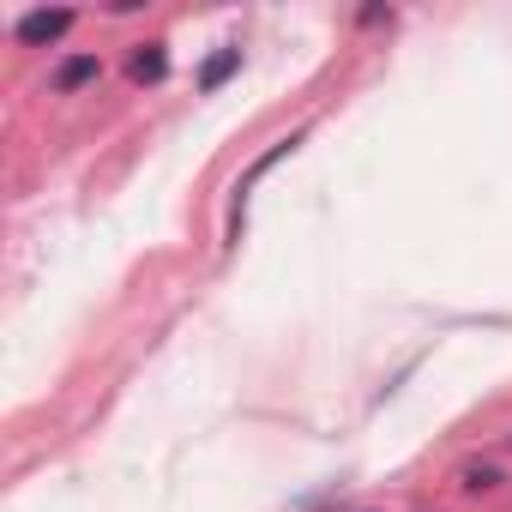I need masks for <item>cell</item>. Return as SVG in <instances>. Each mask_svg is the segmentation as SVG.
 Masks as SVG:
<instances>
[{
  "mask_svg": "<svg viewBox=\"0 0 512 512\" xmlns=\"http://www.w3.org/2000/svg\"><path fill=\"white\" fill-rule=\"evenodd\" d=\"M500 482V470L494 464H482V470H464V488H494Z\"/></svg>",
  "mask_w": 512,
  "mask_h": 512,
  "instance_id": "obj_5",
  "label": "cell"
},
{
  "mask_svg": "<svg viewBox=\"0 0 512 512\" xmlns=\"http://www.w3.org/2000/svg\"><path fill=\"white\" fill-rule=\"evenodd\" d=\"M97 73H103V61H97V55H67V61L55 67V91H61V97H73V91L97 85Z\"/></svg>",
  "mask_w": 512,
  "mask_h": 512,
  "instance_id": "obj_2",
  "label": "cell"
},
{
  "mask_svg": "<svg viewBox=\"0 0 512 512\" xmlns=\"http://www.w3.org/2000/svg\"><path fill=\"white\" fill-rule=\"evenodd\" d=\"M127 73H133L139 85H157V79L169 73V55H163V43H145V49L133 55V67H127Z\"/></svg>",
  "mask_w": 512,
  "mask_h": 512,
  "instance_id": "obj_4",
  "label": "cell"
},
{
  "mask_svg": "<svg viewBox=\"0 0 512 512\" xmlns=\"http://www.w3.org/2000/svg\"><path fill=\"white\" fill-rule=\"evenodd\" d=\"M73 25H79V13H73V7H37V13H25V19L13 25V37H19L25 49H55Z\"/></svg>",
  "mask_w": 512,
  "mask_h": 512,
  "instance_id": "obj_1",
  "label": "cell"
},
{
  "mask_svg": "<svg viewBox=\"0 0 512 512\" xmlns=\"http://www.w3.org/2000/svg\"><path fill=\"white\" fill-rule=\"evenodd\" d=\"M235 73H241V43H223V49H217V55H211L205 67H199V91L211 97V91H223V85H229Z\"/></svg>",
  "mask_w": 512,
  "mask_h": 512,
  "instance_id": "obj_3",
  "label": "cell"
}]
</instances>
